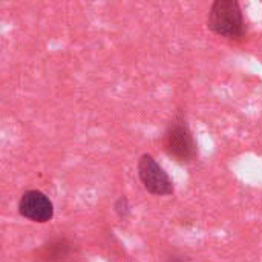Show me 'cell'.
<instances>
[{"mask_svg": "<svg viewBox=\"0 0 262 262\" xmlns=\"http://www.w3.org/2000/svg\"><path fill=\"white\" fill-rule=\"evenodd\" d=\"M163 149L172 160L181 164L192 163L196 158V143L181 111L175 112L163 135Z\"/></svg>", "mask_w": 262, "mask_h": 262, "instance_id": "1", "label": "cell"}, {"mask_svg": "<svg viewBox=\"0 0 262 262\" xmlns=\"http://www.w3.org/2000/svg\"><path fill=\"white\" fill-rule=\"evenodd\" d=\"M77 253V246L68 238H52L37 250V259L40 262H74Z\"/></svg>", "mask_w": 262, "mask_h": 262, "instance_id": "5", "label": "cell"}, {"mask_svg": "<svg viewBox=\"0 0 262 262\" xmlns=\"http://www.w3.org/2000/svg\"><path fill=\"white\" fill-rule=\"evenodd\" d=\"M137 169L138 177L149 193L158 196H167L173 193V183L170 177L164 172V169L155 161L152 155H141Z\"/></svg>", "mask_w": 262, "mask_h": 262, "instance_id": "3", "label": "cell"}, {"mask_svg": "<svg viewBox=\"0 0 262 262\" xmlns=\"http://www.w3.org/2000/svg\"><path fill=\"white\" fill-rule=\"evenodd\" d=\"M18 212L23 218L32 223H48L54 215V206L51 200L40 190H28L18 201Z\"/></svg>", "mask_w": 262, "mask_h": 262, "instance_id": "4", "label": "cell"}, {"mask_svg": "<svg viewBox=\"0 0 262 262\" xmlns=\"http://www.w3.org/2000/svg\"><path fill=\"white\" fill-rule=\"evenodd\" d=\"M207 26L216 35L229 40H241L246 34L243 9L236 0H216L212 3Z\"/></svg>", "mask_w": 262, "mask_h": 262, "instance_id": "2", "label": "cell"}, {"mask_svg": "<svg viewBox=\"0 0 262 262\" xmlns=\"http://www.w3.org/2000/svg\"><path fill=\"white\" fill-rule=\"evenodd\" d=\"M163 262H190V259L187 256H184L183 253H180V252H169L164 256Z\"/></svg>", "mask_w": 262, "mask_h": 262, "instance_id": "6", "label": "cell"}]
</instances>
